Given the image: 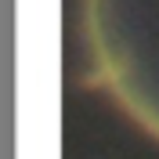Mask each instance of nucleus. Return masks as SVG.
<instances>
[{
    "instance_id": "nucleus-1",
    "label": "nucleus",
    "mask_w": 159,
    "mask_h": 159,
    "mask_svg": "<svg viewBox=\"0 0 159 159\" xmlns=\"http://www.w3.org/2000/svg\"><path fill=\"white\" fill-rule=\"evenodd\" d=\"M83 22L98 80L159 141V0H87Z\"/></svg>"
}]
</instances>
